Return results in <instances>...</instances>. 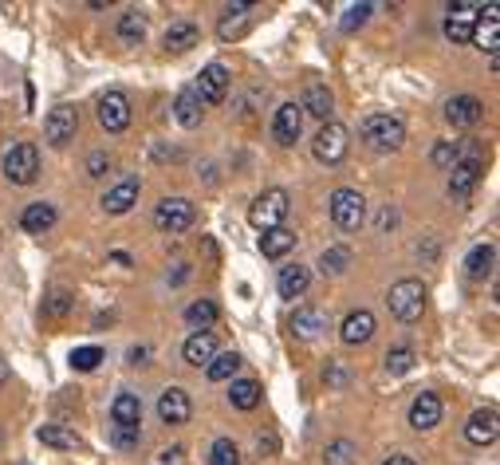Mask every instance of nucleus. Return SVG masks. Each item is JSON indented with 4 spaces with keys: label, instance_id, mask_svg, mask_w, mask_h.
<instances>
[{
    "label": "nucleus",
    "instance_id": "b1692460",
    "mask_svg": "<svg viewBox=\"0 0 500 465\" xmlns=\"http://www.w3.org/2000/svg\"><path fill=\"white\" fill-rule=\"evenodd\" d=\"M56 205L52 202H32V205H24V213H20V229L24 233H48L52 225H56Z\"/></svg>",
    "mask_w": 500,
    "mask_h": 465
},
{
    "label": "nucleus",
    "instance_id": "7c9ffc66",
    "mask_svg": "<svg viewBox=\"0 0 500 465\" xmlns=\"http://www.w3.org/2000/svg\"><path fill=\"white\" fill-rule=\"evenodd\" d=\"M36 437H40L44 445H52V450H79V445H83V437H79L75 430H67V426H60V422L40 426Z\"/></svg>",
    "mask_w": 500,
    "mask_h": 465
},
{
    "label": "nucleus",
    "instance_id": "39448f33",
    "mask_svg": "<svg viewBox=\"0 0 500 465\" xmlns=\"http://www.w3.org/2000/svg\"><path fill=\"white\" fill-rule=\"evenodd\" d=\"M347 150H351V134H347V126L343 123H323L320 131H315V139H312V154H315V162H323V166H339L343 158H347Z\"/></svg>",
    "mask_w": 500,
    "mask_h": 465
},
{
    "label": "nucleus",
    "instance_id": "412c9836",
    "mask_svg": "<svg viewBox=\"0 0 500 465\" xmlns=\"http://www.w3.org/2000/svg\"><path fill=\"white\" fill-rule=\"evenodd\" d=\"M217 351H221V348H217V335L213 332H194L186 340V348H181V359H186L189 367H209Z\"/></svg>",
    "mask_w": 500,
    "mask_h": 465
},
{
    "label": "nucleus",
    "instance_id": "72a5a7b5",
    "mask_svg": "<svg viewBox=\"0 0 500 465\" xmlns=\"http://www.w3.org/2000/svg\"><path fill=\"white\" fill-rule=\"evenodd\" d=\"M71 308H75V292L71 288H52L48 300H44V316L48 320H67Z\"/></svg>",
    "mask_w": 500,
    "mask_h": 465
},
{
    "label": "nucleus",
    "instance_id": "6ab92c4d",
    "mask_svg": "<svg viewBox=\"0 0 500 465\" xmlns=\"http://www.w3.org/2000/svg\"><path fill=\"white\" fill-rule=\"evenodd\" d=\"M139 194H142V181H139V178H126V181H118L115 189H107L103 209H107L111 217H123V213H131V209H134Z\"/></svg>",
    "mask_w": 500,
    "mask_h": 465
},
{
    "label": "nucleus",
    "instance_id": "9b49d317",
    "mask_svg": "<svg viewBox=\"0 0 500 465\" xmlns=\"http://www.w3.org/2000/svg\"><path fill=\"white\" fill-rule=\"evenodd\" d=\"M229 68L225 63H209V68L197 76V87H194V95L202 99V107H217V103H225V95H229Z\"/></svg>",
    "mask_w": 500,
    "mask_h": 465
},
{
    "label": "nucleus",
    "instance_id": "5701e85b",
    "mask_svg": "<svg viewBox=\"0 0 500 465\" xmlns=\"http://www.w3.org/2000/svg\"><path fill=\"white\" fill-rule=\"evenodd\" d=\"M307 285H312V269H307V264H284V269H280V277H276V292L284 300L304 296Z\"/></svg>",
    "mask_w": 500,
    "mask_h": 465
},
{
    "label": "nucleus",
    "instance_id": "a211bd4d",
    "mask_svg": "<svg viewBox=\"0 0 500 465\" xmlns=\"http://www.w3.org/2000/svg\"><path fill=\"white\" fill-rule=\"evenodd\" d=\"M288 327H292V335L299 343H312V340H320V335L327 332V316L320 312V308L304 304V308H296V316H292V324Z\"/></svg>",
    "mask_w": 500,
    "mask_h": 465
},
{
    "label": "nucleus",
    "instance_id": "58836bf2",
    "mask_svg": "<svg viewBox=\"0 0 500 465\" xmlns=\"http://www.w3.org/2000/svg\"><path fill=\"white\" fill-rule=\"evenodd\" d=\"M472 40H477L480 48L488 52V56H496V40H500V16H488L485 24H477V28H472Z\"/></svg>",
    "mask_w": 500,
    "mask_h": 465
},
{
    "label": "nucleus",
    "instance_id": "3c124183",
    "mask_svg": "<svg viewBox=\"0 0 500 465\" xmlns=\"http://www.w3.org/2000/svg\"><path fill=\"white\" fill-rule=\"evenodd\" d=\"M111 261H115V264H123V269H126V264H131V253L118 249V253H111Z\"/></svg>",
    "mask_w": 500,
    "mask_h": 465
},
{
    "label": "nucleus",
    "instance_id": "8fccbe9b",
    "mask_svg": "<svg viewBox=\"0 0 500 465\" xmlns=\"http://www.w3.org/2000/svg\"><path fill=\"white\" fill-rule=\"evenodd\" d=\"M383 465H417V461H414V458H406V453H390V458H386Z\"/></svg>",
    "mask_w": 500,
    "mask_h": 465
},
{
    "label": "nucleus",
    "instance_id": "423d86ee",
    "mask_svg": "<svg viewBox=\"0 0 500 465\" xmlns=\"http://www.w3.org/2000/svg\"><path fill=\"white\" fill-rule=\"evenodd\" d=\"M0 170H4V178L12 181V186H32V181L40 178V150H36V142H16L12 150L4 154Z\"/></svg>",
    "mask_w": 500,
    "mask_h": 465
},
{
    "label": "nucleus",
    "instance_id": "79ce46f5",
    "mask_svg": "<svg viewBox=\"0 0 500 465\" xmlns=\"http://www.w3.org/2000/svg\"><path fill=\"white\" fill-rule=\"evenodd\" d=\"M414 367V348H394L386 351V371L390 375H406Z\"/></svg>",
    "mask_w": 500,
    "mask_h": 465
},
{
    "label": "nucleus",
    "instance_id": "09e8293b",
    "mask_svg": "<svg viewBox=\"0 0 500 465\" xmlns=\"http://www.w3.org/2000/svg\"><path fill=\"white\" fill-rule=\"evenodd\" d=\"M394 221H398V213H394V209L386 205L383 213H378V229H390V225H394Z\"/></svg>",
    "mask_w": 500,
    "mask_h": 465
},
{
    "label": "nucleus",
    "instance_id": "393cba45",
    "mask_svg": "<svg viewBox=\"0 0 500 465\" xmlns=\"http://www.w3.org/2000/svg\"><path fill=\"white\" fill-rule=\"evenodd\" d=\"M496 272V245H477L465 257V277L469 280H488Z\"/></svg>",
    "mask_w": 500,
    "mask_h": 465
},
{
    "label": "nucleus",
    "instance_id": "4be33fe9",
    "mask_svg": "<svg viewBox=\"0 0 500 465\" xmlns=\"http://www.w3.org/2000/svg\"><path fill=\"white\" fill-rule=\"evenodd\" d=\"M480 115H485V103H480L477 95H453L449 103H445V118H449L453 126H477Z\"/></svg>",
    "mask_w": 500,
    "mask_h": 465
},
{
    "label": "nucleus",
    "instance_id": "603ef678",
    "mask_svg": "<svg viewBox=\"0 0 500 465\" xmlns=\"http://www.w3.org/2000/svg\"><path fill=\"white\" fill-rule=\"evenodd\" d=\"M4 379H8V363L0 359V382H4Z\"/></svg>",
    "mask_w": 500,
    "mask_h": 465
},
{
    "label": "nucleus",
    "instance_id": "cd10ccee",
    "mask_svg": "<svg viewBox=\"0 0 500 465\" xmlns=\"http://www.w3.org/2000/svg\"><path fill=\"white\" fill-rule=\"evenodd\" d=\"M202 40V32H197L194 20H174L162 36V44H166V52H189L194 44Z\"/></svg>",
    "mask_w": 500,
    "mask_h": 465
},
{
    "label": "nucleus",
    "instance_id": "f704fd0d",
    "mask_svg": "<svg viewBox=\"0 0 500 465\" xmlns=\"http://www.w3.org/2000/svg\"><path fill=\"white\" fill-rule=\"evenodd\" d=\"M217 316L221 312H217L213 300H194V304L186 308V324L194 327V332H209V327L217 324Z\"/></svg>",
    "mask_w": 500,
    "mask_h": 465
},
{
    "label": "nucleus",
    "instance_id": "c9c22d12",
    "mask_svg": "<svg viewBox=\"0 0 500 465\" xmlns=\"http://www.w3.org/2000/svg\"><path fill=\"white\" fill-rule=\"evenodd\" d=\"M347 269H351V249L347 245H335V249L320 253V272L323 277H343Z\"/></svg>",
    "mask_w": 500,
    "mask_h": 465
},
{
    "label": "nucleus",
    "instance_id": "f3484780",
    "mask_svg": "<svg viewBox=\"0 0 500 465\" xmlns=\"http://www.w3.org/2000/svg\"><path fill=\"white\" fill-rule=\"evenodd\" d=\"M500 434V422H496V410L485 406V410H472V418L465 422V437L469 445H493Z\"/></svg>",
    "mask_w": 500,
    "mask_h": 465
},
{
    "label": "nucleus",
    "instance_id": "c03bdc74",
    "mask_svg": "<svg viewBox=\"0 0 500 465\" xmlns=\"http://www.w3.org/2000/svg\"><path fill=\"white\" fill-rule=\"evenodd\" d=\"M370 12H375V4H351V8H347V16L339 20V28H343V32L362 28V24L370 20Z\"/></svg>",
    "mask_w": 500,
    "mask_h": 465
},
{
    "label": "nucleus",
    "instance_id": "4c0bfd02",
    "mask_svg": "<svg viewBox=\"0 0 500 465\" xmlns=\"http://www.w3.org/2000/svg\"><path fill=\"white\" fill-rule=\"evenodd\" d=\"M209 465H241V450H236L233 437H217L209 445Z\"/></svg>",
    "mask_w": 500,
    "mask_h": 465
},
{
    "label": "nucleus",
    "instance_id": "ddd939ff",
    "mask_svg": "<svg viewBox=\"0 0 500 465\" xmlns=\"http://www.w3.org/2000/svg\"><path fill=\"white\" fill-rule=\"evenodd\" d=\"M158 418L166 426H186L189 418H194V403H189V395L181 387H166L158 395Z\"/></svg>",
    "mask_w": 500,
    "mask_h": 465
},
{
    "label": "nucleus",
    "instance_id": "f8f14e48",
    "mask_svg": "<svg viewBox=\"0 0 500 465\" xmlns=\"http://www.w3.org/2000/svg\"><path fill=\"white\" fill-rule=\"evenodd\" d=\"M299 131H304V111H299L296 99H288V103H280L276 115H272V139L280 146H292L299 139Z\"/></svg>",
    "mask_w": 500,
    "mask_h": 465
},
{
    "label": "nucleus",
    "instance_id": "a18cd8bd",
    "mask_svg": "<svg viewBox=\"0 0 500 465\" xmlns=\"http://www.w3.org/2000/svg\"><path fill=\"white\" fill-rule=\"evenodd\" d=\"M111 442L118 445V450H134V445L142 442V426H115Z\"/></svg>",
    "mask_w": 500,
    "mask_h": 465
},
{
    "label": "nucleus",
    "instance_id": "6e6552de",
    "mask_svg": "<svg viewBox=\"0 0 500 465\" xmlns=\"http://www.w3.org/2000/svg\"><path fill=\"white\" fill-rule=\"evenodd\" d=\"M95 115H99V126H103L107 134H123L126 126H131V99H126L123 91H107V95H99Z\"/></svg>",
    "mask_w": 500,
    "mask_h": 465
},
{
    "label": "nucleus",
    "instance_id": "2f4dec72",
    "mask_svg": "<svg viewBox=\"0 0 500 465\" xmlns=\"http://www.w3.org/2000/svg\"><path fill=\"white\" fill-rule=\"evenodd\" d=\"M241 355L236 351H217L213 355V363L205 367V375H209V382H229V379H236V371H241Z\"/></svg>",
    "mask_w": 500,
    "mask_h": 465
},
{
    "label": "nucleus",
    "instance_id": "ea45409f",
    "mask_svg": "<svg viewBox=\"0 0 500 465\" xmlns=\"http://www.w3.org/2000/svg\"><path fill=\"white\" fill-rule=\"evenodd\" d=\"M323 461L327 465H354V442H351V437H335V442L327 445Z\"/></svg>",
    "mask_w": 500,
    "mask_h": 465
},
{
    "label": "nucleus",
    "instance_id": "49530a36",
    "mask_svg": "<svg viewBox=\"0 0 500 465\" xmlns=\"http://www.w3.org/2000/svg\"><path fill=\"white\" fill-rule=\"evenodd\" d=\"M107 170H111V154H107V150H95V154L87 158V178H103Z\"/></svg>",
    "mask_w": 500,
    "mask_h": 465
},
{
    "label": "nucleus",
    "instance_id": "f257e3e1",
    "mask_svg": "<svg viewBox=\"0 0 500 465\" xmlns=\"http://www.w3.org/2000/svg\"><path fill=\"white\" fill-rule=\"evenodd\" d=\"M386 308H390V316H394V320H402V324L422 320V312H425V285H422V280H414V277L390 285Z\"/></svg>",
    "mask_w": 500,
    "mask_h": 465
},
{
    "label": "nucleus",
    "instance_id": "9d476101",
    "mask_svg": "<svg viewBox=\"0 0 500 465\" xmlns=\"http://www.w3.org/2000/svg\"><path fill=\"white\" fill-rule=\"evenodd\" d=\"M480 174H485V162H480V154L477 150L461 154L457 166L449 170V197H469L472 189H477Z\"/></svg>",
    "mask_w": 500,
    "mask_h": 465
},
{
    "label": "nucleus",
    "instance_id": "20e7f679",
    "mask_svg": "<svg viewBox=\"0 0 500 465\" xmlns=\"http://www.w3.org/2000/svg\"><path fill=\"white\" fill-rule=\"evenodd\" d=\"M327 209H331L335 229H343V233H359L362 221H367V197H362L359 189H351V186L335 189L331 202H327Z\"/></svg>",
    "mask_w": 500,
    "mask_h": 465
},
{
    "label": "nucleus",
    "instance_id": "c756f323",
    "mask_svg": "<svg viewBox=\"0 0 500 465\" xmlns=\"http://www.w3.org/2000/svg\"><path fill=\"white\" fill-rule=\"evenodd\" d=\"M296 249V233L292 229H268V233H260V253H265L268 261H280V257H288V253Z\"/></svg>",
    "mask_w": 500,
    "mask_h": 465
},
{
    "label": "nucleus",
    "instance_id": "0eeeda50",
    "mask_svg": "<svg viewBox=\"0 0 500 465\" xmlns=\"http://www.w3.org/2000/svg\"><path fill=\"white\" fill-rule=\"evenodd\" d=\"M194 221H197V209L189 197H166V202H158V209H154V225L162 233H186Z\"/></svg>",
    "mask_w": 500,
    "mask_h": 465
},
{
    "label": "nucleus",
    "instance_id": "dca6fc26",
    "mask_svg": "<svg viewBox=\"0 0 500 465\" xmlns=\"http://www.w3.org/2000/svg\"><path fill=\"white\" fill-rule=\"evenodd\" d=\"M441 414H445V406L433 390H422V395L410 403V426L414 430H433V426L441 422Z\"/></svg>",
    "mask_w": 500,
    "mask_h": 465
},
{
    "label": "nucleus",
    "instance_id": "aec40b11",
    "mask_svg": "<svg viewBox=\"0 0 500 465\" xmlns=\"http://www.w3.org/2000/svg\"><path fill=\"white\" fill-rule=\"evenodd\" d=\"M252 12H257V4H229L221 16V24H217V36H221L225 44L229 40H241L244 32H249L252 24Z\"/></svg>",
    "mask_w": 500,
    "mask_h": 465
},
{
    "label": "nucleus",
    "instance_id": "37998d69",
    "mask_svg": "<svg viewBox=\"0 0 500 465\" xmlns=\"http://www.w3.org/2000/svg\"><path fill=\"white\" fill-rule=\"evenodd\" d=\"M103 363V348H75L71 351V367L75 371H95Z\"/></svg>",
    "mask_w": 500,
    "mask_h": 465
},
{
    "label": "nucleus",
    "instance_id": "bb28decb",
    "mask_svg": "<svg viewBox=\"0 0 500 465\" xmlns=\"http://www.w3.org/2000/svg\"><path fill=\"white\" fill-rule=\"evenodd\" d=\"M202 115H205V107H202V99L194 95V87H186V91H178V99H174V118L186 131H194V126H202Z\"/></svg>",
    "mask_w": 500,
    "mask_h": 465
},
{
    "label": "nucleus",
    "instance_id": "a19ab883",
    "mask_svg": "<svg viewBox=\"0 0 500 465\" xmlns=\"http://www.w3.org/2000/svg\"><path fill=\"white\" fill-rule=\"evenodd\" d=\"M445 40L449 44H469L472 40V24L461 16H445Z\"/></svg>",
    "mask_w": 500,
    "mask_h": 465
},
{
    "label": "nucleus",
    "instance_id": "de8ad7c7",
    "mask_svg": "<svg viewBox=\"0 0 500 465\" xmlns=\"http://www.w3.org/2000/svg\"><path fill=\"white\" fill-rule=\"evenodd\" d=\"M126 363H131V367H142V363H150V348H147V343L131 348V351H126Z\"/></svg>",
    "mask_w": 500,
    "mask_h": 465
},
{
    "label": "nucleus",
    "instance_id": "2eb2a0df",
    "mask_svg": "<svg viewBox=\"0 0 500 465\" xmlns=\"http://www.w3.org/2000/svg\"><path fill=\"white\" fill-rule=\"evenodd\" d=\"M299 111L312 115V118H320V123H331V115H335L331 87H327V84H307L304 87V99H299Z\"/></svg>",
    "mask_w": 500,
    "mask_h": 465
},
{
    "label": "nucleus",
    "instance_id": "a878e982",
    "mask_svg": "<svg viewBox=\"0 0 500 465\" xmlns=\"http://www.w3.org/2000/svg\"><path fill=\"white\" fill-rule=\"evenodd\" d=\"M111 418L115 426H139L142 422V398L134 390H118L111 403Z\"/></svg>",
    "mask_w": 500,
    "mask_h": 465
},
{
    "label": "nucleus",
    "instance_id": "c85d7f7f",
    "mask_svg": "<svg viewBox=\"0 0 500 465\" xmlns=\"http://www.w3.org/2000/svg\"><path fill=\"white\" fill-rule=\"evenodd\" d=\"M115 36L123 44H139L142 36H147V12H142V8H126V12H118Z\"/></svg>",
    "mask_w": 500,
    "mask_h": 465
},
{
    "label": "nucleus",
    "instance_id": "1a4fd4ad",
    "mask_svg": "<svg viewBox=\"0 0 500 465\" xmlns=\"http://www.w3.org/2000/svg\"><path fill=\"white\" fill-rule=\"evenodd\" d=\"M75 131H79V111L67 103L52 107L48 118H44V139H48V146H67L75 139Z\"/></svg>",
    "mask_w": 500,
    "mask_h": 465
},
{
    "label": "nucleus",
    "instance_id": "4468645a",
    "mask_svg": "<svg viewBox=\"0 0 500 465\" xmlns=\"http://www.w3.org/2000/svg\"><path fill=\"white\" fill-rule=\"evenodd\" d=\"M339 340L347 343V348H362V343L375 340V316L367 312V308H354V312L343 316L339 324Z\"/></svg>",
    "mask_w": 500,
    "mask_h": 465
},
{
    "label": "nucleus",
    "instance_id": "7ed1b4c3",
    "mask_svg": "<svg viewBox=\"0 0 500 465\" xmlns=\"http://www.w3.org/2000/svg\"><path fill=\"white\" fill-rule=\"evenodd\" d=\"M362 142L370 146V150H383V154H394V150H402V142H406V126H402V118L398 115H370L367 123H362Z\"/></svg>",
    "mask_w": 500,
    "mask_h": 465
},
{
    "label": "nucleus",
    "instance_id": "f03ea898",
    "mask_svg": "<svg viewBox=\"0 0 500 465\" xmlns=\"http://www.w3.org/2000/svg\"><path fill=\"white\" fill-rule=\"evenodd\" d=\"M288 209H292L288 189L272 186V189H265V194L249 205V225H252V229H260V233L280 229V225H284V217H288Z\"/></svg>",
    "mask_w": 500,
    "mask_h": 465
},
{
    "label": "nucleus",
    "instance_id": "473e14b6",
    "mask_svg": "<svg viewBox=\"0 0 500 465\" xmlns=\"http://www.w3.org/2000/svg\"><path fill=\"white\" fill-rule=\"evenodd\" d=\"M229 403H233L236 410H257V406H260V382H257V379H233Z\"/></svg>",
    "mask_w": 500,
    "mask_h": 465
},
{
    "label": "nucleus",
    "instance_id": "e433bc0d",
    "mask_svg": "<svg viewBox=\"0 0 500 465\" xmlns=\"http://www.w3.org/2000/svg\"><path fill=\"white\" fill-rule=\"evenodd\" d=\"M461 154H465V146H461V139H441L438 146H433L430 162H433V170H453V166H457Z\"/></svg>",
    "mask_w": 500,
    "mask_h": 465
}]
</instances>
